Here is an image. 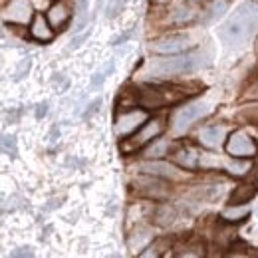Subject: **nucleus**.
Segmentation results:
<instances>
[{
  "instance_id": "17",
  "label": "nucleus",
  "mask_w": 258,
  "mask_h": 258,
  "mask_svg": "<svg viewBox=\"0 0 258 258\" xmlns=\"http://www.w3.org/2000/svg\"><path fill=\"white\" fill-rule=\"evenodd\" d=\"M256 195V187L250 183H242L238 187H234V191L230 195V205H246L248 201H252V197Z\"/></svg>"
},
{
  "instance_id": "20",
  "label": "nucleus",
  "mask_w": 258,
  "mask_h": 258,
  "mask_svg": "<svg viewBox=\"0 0 258 258\" xmlns=\"http://www.w3.org/2000/svg\"><path fill=\"white\" fill-rule=\"evenodd\" d=\"M88 10H90L88 0H80V2H78V18H76V28H74V32H76V34L86 28V24H88V20H90V18H88Z\"/></svg>"
},
{
  "instance_id": "9",
  "label": "nucleus",
  "mask_w": 258,
  "mask_h": 258,
  "mask_svg": "<svg viewBox=\"0 0 258 258\" xmlns=\"http://www.w3.org/2000/svg\"><path fill=\"white\" fill-rule=\"evenodd\" d=\"M145 121H147V111H143V109L123 111L115 119V135L117 137H127L133 131L141 127Z\"/></svg>"
},
{
  "instance_id": "10",
  "label": "nucleus",
  "mask_w": 258,
  "mask_h": 258,
  "mask_svg": "<svg viewBox=\"0 0 258 258\" xmlns=\"http://www.w3.org/2000/svg\"><path fill=\"white\" fill-rule=\"evenodd\" d=\"M139 169H141L143 173H147V175H155V177L169 179V181H183V179H187V173H185V171H179L177 167H173V165L163 163V161L143 163Z\"/></svg>"
},
{
  "instance_id": "13",
  "label": "nucleus",
  "mask_w": 258,
  "mask_h": 258,
  "mask_svg": "<svg viewBox=\"0 0 258 258\" xmlns=\"http://www.w3.org/2000/svg\"><path fill=\"white\" fill-rule=\"evenodd\" d=\"M70 16H72V8L64 0H60L54 6H50V10H48V20H50L52 28H64L66 22L70 20Z\"/></svg>"
},
{
  "instance_id": "29",
  "label": "nucleus",
  "mask_w": 258,
  "mask_h": 258,
  "mask_svg": "<svg viewBox=\"0 0 258 258\" xmlns=\"http://www.w3.org/2000/svg\"><path fill=\"white\" fill-rule=\"evenodd\" d=\"M34 252L30 248H18L16 252H12V256H32Z\"/></svg>"
},
{
  "instance_id": "27",
  "label": "nucleus",
  "mask_w": 258,
  "mask_h": 258,
  "mask_svg": "<svg viewBox=\"0 0 258 258\" xmlns=\"http://www.w3.org/2000/svg\"><path fill=\"white\" fill-rule=\"evenodd\" d=\"M99 103H101V99H96V101H94V103H92V105L88 107V111L84 113V117H86V119H88V117H92V115L96 113V111H97V107H99Z\"/></svg>"
},
{
  "instance_id": "24",
  "label": "nucleus",
  "mask_w": 258,
  "mask_h": 258,
  "mask_svg": "<svg viewBox=\"0 0 258 258\" xmlns=\"http://www.w3.org/2000/svg\"><path fill=\"white\" fill-rule=\"evenodd\" d=\"M165 149H167V141H157L151 149H147L145 151V155L151 159V157H161L163 153H165Z\"/></svg>"
},
{
  "instance_id": "28",
  "label": "nucleus",
  "mask_w": 258,
  "mask_h": 258,
  "mask_svg": "<svg viewBox=\"0 0 258 258\" xmlns=\"http://www.w3.org/2000/svg\"><path fill=\"white\" fill-rule=\"evenodd\" d=\"M46 113H48V103H40L38 109H36V117L40 119V117H44Z\"/></svg>"
},
{
  "instance_id": "7",
  "label": "nucleus",
  "mask_w": 258,
  "mask_h": 258,
  "mask_svg": "<svg viewBox=\"0 0 258 258\" xmlns=\"http://www.w3.org/2000/svg\"><path fill=\"white\" fill-rule=\"evenodd\" d=\"M135 185V191L147 199H153V201H163L169 197V185L161 181V177H155V175H141L133 181Z\"/></svg>"
},
{
  "instance_id": "12",
  "label": "nucleus",
  "mask_w": 258,
  "mask_h": 258,
  "mask_svg": "<svg viewBox=\"0 0 258 258\" xmlns=\"http://www.w3.org/2000/svg\"><path fill=\"white\" fill-rule=\"evenodd\" d=\"M30 34H32V38L40 40V42H50L54 38V28H52L48 16L34 14V20L30 24Z\"/></svg>"
},
{
  "instance_id": "1",
  "label": "nucleus",
  "mask_w": 258,
  "mask_h": 258,
  "mask_svg": "<svg viewBox=\"0 0 258 258\" xmlns=\"http://www.w3.org/2000/svg\"><path fill=\"white\" fill-rule=\"evenodd\" d=\"M258 28V2L240 4L230 18L221 26V38L226 46L240 48L244 46Z\"/></svg>"
},
{
  "instance_id": "22",
  "label": "nucleus",
  "mask_w": 258,
  "mask_h": 258,
  "mask_svg": "<svg viewBox=\"0 0 258 258\" xmlns=\"http://www.w3.org/2000/svg\"><path fill=\"white\" fill-rule=\"evenodd\" d=\"M2 151H4V155L12 157V159L18 155V147H16V137L14 135H4L2 137Z\"/></svg>"
},
{
  "instance_id": "21",
  "label": "nucleus",
  "mask_w": 258,
  "mask_h": 258,
  "mask_svg": "<svg viewBox=\"0 0 258 258\" xmlns=\"http://www.w3.org/2000/svg\"><path fill=\"white\" fill-rule=\"evenodd\" d=\"M230 256H258L256 248L244 244V242H238V244H232L230 246Z\"/></svg>"
},
{
  "instance_id": "3",
  "label": "nucleus",
  "mask_w": 258,
  "mask_h": 258,
  "mask_svg": "<svg viewBox=\"0 0 258 258\" xmlns=\"http://www.w3.org/2000/svg\"><path fill=\"white\" fill-rule=\"evenodd\" d=\"M207 54L205 52H185V54H173L167 58L153 60L147 66V74L155 78L165 76H175V74H189L207 64Z\"/></svg>"
},
{
  "instance_id": "8",
  "label": "nucleus",
  "mask_w": 258,
  "mask_h": 258,
  "mask_svg": "<svg viewBox=\"0 0 258 258\" xmlns=\"http://www.w3.org/2000/svg\"><path fill=\"white\" fill-rule=\"evenodd\" d=\"M209 111H211V107H209L207 103H191V105H185V107H181L179 111L173 113V117H171L173 129H175V131H185L187 127H191L197 119L205 117Z\"/></svg>"
},
{
  "instance_id": "11",
  "label": "nucleus",
  "mask_w": 258,
  "mask_h": 258,
  "mask_svg": "<svg viewBox=\"0 0 258 258\" xmlns=\"http://www.w3.org/2000/svg\"><path fill=\"white\" fill-rule=\"evenodd\" d=\"M32 16V6L28 0H10V4L4 8V20L26 24Z\"/></svg>"
},
{
  "instance_id": "18",
  "label": "nucleus",
  "mask_w": 258,
  "mask_h": 258,
  "mask_svg": "<svg viewBox=\"0 0 258 258\" xmlns=\"http://www.w3.org/2000/svg\"><path fill=\"white\" fill-rule=\"evenodd\" d=\"M248 213H250V207L246 205H230L228 209L223 211V219L228 223H236V221H242Z\"/></svg>"
},
{
  "instance_id": "6",
  "label": "nucleus",
  "mask_w": 258,
  "mask_h": 258,
  "mask_svg": "<svg viewBox=\"0 0 258 258\" xmlns=\"http://www.w3.org/2000/svg\"><path fill=\"white\" fill-rule=\"evenodd\" d=\"M163 129H165V121L163 119H149V121H145L141 127L135 131V135L123 143V151L127 153V151H135V149H139V147H143V145H147L149 141H153L155 137H159L163 133Z\"/></svg>"
},
{
  "instance_id": "19",
  "label": "nucleus",
  "mask_w": 258,
  "mask_h": 258,
  "mask_svg": "<svg viewBox=\"0 0 258 258\" xmlns=\"http://www.w3.org/2000/svg\"><path fill=\"white\" fill-rule=\"evenodd\" d=\"M236 121L240 123H252V125H258V103H252V105H244L238 109L236 113Z\"/></svg>"
},
{
  "instance_id": "26",
  "label": "nucleus",
  "mask_w": 258,
  "mask_h": 258,
  "mask_svg": "<svg viewBox=\"0 0 258 258\" xmlns=\"http://www.w3.org/2000/svg\"><path fill=\"white\" fill-rule=\"evenodd\" d=\"M226 10V2L225 0H217L215 4H213V8H211V14H209V18H219L223 12Z\"/></svg>"
},
{
  "instance_id": "14",
  "label": "nucleus",
  "mask_w": 258,
  "mask_h": 258,
  "mask_svg": "<svg viewBox=\"0 0 258 258\" xmlns=\"http://www.w3.org/2000/svg\"><path fill=\"white\" fill-rule=\"evenodd\" d=\"M225 127L223 125H215V127H205L199 131V141L203 143V145H207V147H219L221 143H223V139H225Z\"/></svg>"
},
{
  "instance_id": "5",
  "label": "nucleus",
  "mask_w": 258,
  "mask_h": 258,
  "mask_svg": "<svg viewBox=\"0 0 258 258\" xmlns=\"http://www.w3.org/2000/svg\"><path fill=\"white\" fill-rule=\"evenodd\" d=\"M195 46L191 34H171L151 42V52L161 56H173V54H185Z\"/></svg>"
},
{
  "instance_id": "15",
  "label": "nucleus",
  "mask_w": 258,
  "mask_h": 258,
  "mask_svg": "<svg viewBox=\"0 0 258 258\" xmlns=\"http://www.w3.org/2000/svg\"><path fill=\"white\" fill-rule=\"evenodd\" d=\"M173 159L185 169H195L199 165V153L191 147H179L173 151Z\"/></svg>"
},
{
  "instance_id": "23",
  "label": "nucleus",
  "mask_w": 258,
  "mask_h": 258,
  "mask_svg": "<svg viewBox=\"0 0 258 258\" xmlns=\"http://www.w3.org/2000/svg\"><path fill=\"white\" fill-rule=\"evenodd\" d=\"M248 163L244 161H232V163H226L225 169L230 173V175H234V177H242V175H246L248 173Z\"/></svg>"
},
{
  "instance_id": "4",
  "label": "nucleus",
  "mask_w": 258,
  "mask_h": 258,
  "mask_svg": "<svg viewBox=\"0 0 258 258\" xmlns=\"http://www.w3.org/2000/svg\"><path fill=\"white\" fill-rule=\"evenodd\" d=\"M226 153L234 159H250L258 153V145L256 141L244 131V129H238V131H232L226 139L225 145Z\"/></svg>"
},
{
  "instance_id": "2",
  "label": "nucleus",
  "mask_w": 258,
  "mask_h": 258,
  "mask_svg": "<svg viewBox=\"0 0 258 258\" xmlns=\"http://www.w3.org/2000/svg\"><path fill=\"white\" fill-rule=\"evenodd\" d=\"M131 90H133L131 94H133L135 103H139L145 109H159L165 105H173V103H179L185 97L195 94L185 86H149V84H143V86H133Z\"/></svg>"
},
{
  "instance_id": "16",
  "label": "nucleus",
  "mask_w": 258,
  "mask_h": 258,
  "mask_svg": "<svg viewBox=\"0 0 258 258\" xmlns=\"http://www.w3.org/2000/svg\"><path fill=\"white\" fill-rule=\"evenodd\" d=\"M175 219H177V211L171 205H159V207H155V211L151 215V221L159 226L171 225Z\"/></svg>"
},
{
  "instance_id": "25",
  "label": "nucleus",
  "mask_w": 258,
  "mask_h": 258,
  "mask_svg": "<svg viewBox=\"0 0 258 258\" xmlns=\"http://www.w3.org/2000/svg\"><path fill=\"white\" fill-rule=\"evenodd\" d=\"M113 70V64L107 66V70H103V72H97L94 74V78H92V88H99L103 82H105V78H107V74Z\"/></svg>"
}]
</instances>
